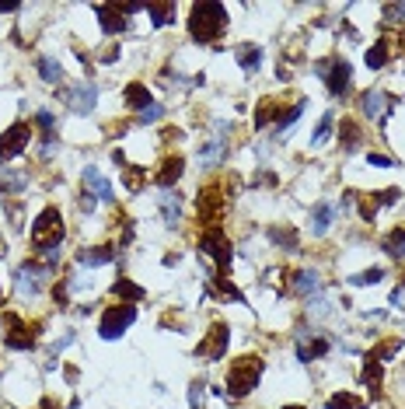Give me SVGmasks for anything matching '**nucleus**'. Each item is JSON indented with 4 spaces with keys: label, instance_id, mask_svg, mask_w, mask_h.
Returning <instances> with one entry per match:
<instances>
[{
    "label": "nucleus",
    "instance_id": "obj_19",
    "mask_svg": "<svg viewBox=\"0 0 405 409\" xmlns=\"http://www.w3.org/2000/svg\"><path fill=\"white\" fill-rule=\"evenodd\" d=\"M224 154H228V140L214 137L207 147H199V164H217V161H224Z\"/></svg>",
    "mask_w": 405,
    "mask_h": 409
},
{
    "label": "nucleus",
    "instance_id": "obj_7",
    "mask_svg": "<svg viewBox=\"0 0 405 409\" xmlns=\"http://www.w3.org/2000/svg\"><path fill=\"white\" fill-rule=\"evenodd\" d=\"M199 249L217 263V270H221V273H228V266H231V242L224 238V231H221V228H210L207 235H202Z\"/></svg>",
    "mask_w": 405,
    "mask_h": 409
},
{
    "label": "nucleus",
    "instance_id": "obj_43",
    "mask_svg": "<svg viewBox=\"0 0 405 409\" xmlns=\"http://www.w3.org/2000/svg\"><path fill=\"white\" fill-rule=\"evenodd\" d=\"M287 409H304V406H287Z\"/></svg>",
    "mask_w": 405,
    "mask_h": 409
},
{
    "label": "nucleus",
    "instance_id": "obj_14",
    "mask_svg": "<svg viewBox=\"0 0 405 409\" xmlns=\"http://www.w3.org/2000/svg\"><path fill=\"white\" fill-rule=\"evenodd\" d=\"M95 15L102 18V29H105L109 36H116V32H122V29H126V18H122L119 4H116V8H112V4H98V8H95Z\"/></svg>",
    "mask_w": 405,
    "mask_h": 409
},
{
    "label": "nucleus",
    "instance_id": "obj_8",
    "mask_svg": "<svg viewBox=\"0 0 405 409\" xmlns=\"http://www.w3.org/2000/svg\"><path fill=\"white\" fill-rule=\"evenodd\" d=\"M228 339H231L228 325H224V322H214V325H210V332H207V339L199 343V357H202V360H224V353H228Z\"/></svg>",
    "mask_w": 405,
    "mask_h": 409
},
{
    "label": "nucleus",
    "instance_id": "obj_39",
    "mask_svg": "<svg viewBox=\"0 0 405 409\" xmlns=\"http://www.w3.org/2000/svg\"><path fill=\"white\" fill-rule=\"evenodd\" d=\"M161 116H164V109H161V105H150L147 112H140V119H143V123H154V119H161Z\"/></svg>",
    "mask_w": 405,
    "mask_h": 409
},
{
    "label": "nucleus",
    "instance_id": "obj_18",
    "mask_svg": "<svg viewBox=\"0 0 405 409\" xmlns=\"http://www.w3.org/2000/svg\"><path fill=\"white\" fill-rule=\"evenodd\" d=\"M112 294L116 298H122V304H133V301H143L147 298V291L143 287H136L133 280H126V277H119L116 284H112Z\"/></svg>",
    "mask_w": 405,
    "mask_h": 409
},
{
    "label": "nucleus",
    "instance_id": "obj_42",
    "mask_svg": "<svg viewBox=\"0 0 405 409\" xmlns=\"http://www.w3.org/2000/svg\"><path fill=\"white\" fill-rule=\"evenodd\" d=\"M42 409H56V402L53 399H42Z\"/></svg>",
    "mask_w": 405,
    "mask_h": 409
},
{
    "label": "nucleus",
    "instance_id": "obj_11",
    "mask_svg": "<svg viewBox=\"0 0 405 409\" xmlns=\"http://www.w3.org/2000/svg\"><path fill=\"white\" fill-rule=\"evenodd\" d=\"M29 126L25 123H15L4 137H0V161H4V157H15V154H22L25 147H29Z\"/></svg>",
    "mask_w": 405,
    "mask_h": 409
},
{
    "label": "nucleus",
    "instance_id": "obj_12",
    "mask_svg": "<svg viewBox=\"0 0 405 409\" xmlns=\"http://www.w3.org/2000/svg\"><path fill=\"white\" fill-rule=\"evenodd\" d=\"M42 287H46V270L35 266V263H25L22 273H18V291L25 298H35V294H42Z\"/></svg>",
    "mask_w": 405,
    "mask_h": 409
},
{
    "label": "nucleus",
    "instance_id": "obj_30",
    "mask_svg": "<svg viewBox=\"0 0 405 409\" xmlns=\"http://www.w3.org/2000/svg\"><path fill=\"white\" fill-rule=\"evenodd\" d=\"M122 182H126L129 192H140L143 182H147V171L143 168H133V164H122Z\"/></svg>",
    "mask_w": 405,
    "mask_h": 409
},
{
    "label": "nucleus",
    "instance_id": "obj_15",
    "mask_svg": "<svg viewBox=\"0 0 405 409\" xmlns=\"http://www.w3.org/2000/svg\"><path fill=\"white\" fill-rule=\"evenodd\" d=\"M84 185L95 192V199H105V203L112 199V185H109V178H105L95 164H88V168H84Z\"/></svg>",
    "mask_w": 405,
    "mask_h": 409
},
{
    "label": "nucleus",
    "instance_id": "obj_20",
    "mask_svg": "<svg viewBox=\"0 0 405 409\" xmlns=\"http://www.w3.org/2000/svg\"><path fill=\"white\" fill-rule=\"evenodd\" d=\"M122 98H126V105H129V109H140V112H147V109H150V91H147L143 84H126Z\"/></svg>",
    "mask_w": 405,
    "mask_h": 409
},
{
    "label": "nucleus",
    "instance_id": "obj_35",
    "mask_svg": "<svg viewBox=\"0 0 405 409\" xmlns=\"http://www.w3.org/2000/svg\"><path fill=\"white\" fill-rule=\"evenodd\" d=\"M398 346H402L398 339H384V343H377V346H374V350H370L367 357L381 364V360H388V357H395V353H398Z\"/></svg>",
    "mask_w": 405,
    "mask_h": 409
},
{
    "label": "nucleus",
    "instance_id": "obj_9",
    "mask_svg": "<svg viewBox=\"0 0 405 409\" xmlns=\"http://www.w3.org/2000/svg\"><path fill=\"white\" fill-rule=\"evenodd\" d=\"M221 214H224V192L217 185H207V189L199 192V221L210 224V228H217Z\"/></svg>",
    "mask_w": 405,
    "mask_h": 409
},
{
    "label": "nucleus",
    "instance_id": "obj_34",
    "mask_svg": "<svg viewBox=\"0 0 405 409\" xmlns=\"http://www.w3.org/2000/svg\"><path fill=\"white\" fill-rule=\"evenodd\" d=\"M328 409H363V399L349 395V392H339V395L328 399Z\"/></svg>",
    "mask_w": 405,
    "mask_h": 409
},
{
    "label": "nucleus",
    "instance_id": "obj_3",
    "mask_svg": "<svg viewBox=\"0 0 405 409\" xmlns=\"http://www.w3.org/2000/svg\"><path fill=\"white\" fill-rule=\"evenodd\" d=\"M259 378H262V360L259 357H238V360H231V374H228V388H231V395H248L255 385H259Z\"/></svg>",
    "mask_w": 405,
    "mask_h": 409
},
{
    "label": "nucleus",
    "instance_id": "obj_21",
    "mask_svg": "<svg viewBox=\"0 0 405 409\" xmlns=\"http://www.w3.org/2000/svg\"><path fill=\"white\" fill-rule=\"evenodd\" d=\"M332 217H335V207H332V203H318L315 214H311V231H315V235H325L328 224H332Z\"/></svg>",
    "mask_w": 405,
    "mask_h": 409
},
{
    "label": "nucleus",
    "instance_id": "obj_26",
    "mask_svg": "<svg viewBox=\"0 0 405 409\" xmlns=\"http://www.w3.org/2000/svg\"><path fill=\"white\" fill-rule=\"evenodd\" d=\"M147 15L154 18L157 29H164V25L175 22V4H147Z\"/></svg>",
    "mask_w": 405,
    "mask_h": 409
},
{
    "label": "nucleus",
    "instance_id": "obj_1",
    "mask_svg": "<svg viewBox=\"0 0 405 409\" xmlns=\"http://www.w3.org/2000/svg\"><path fill=\"white\" fill-rule=\"evenodd\" d=\"M228 29V8L224 4H214V0H207V4H192V15H189V32L196 43H214L221 39Z\"/></svg>",
    "mask_w": 405,
    "mask_h": 409
},
{
    "label": "nucleus",
    "instance_id": "obj_33",
    "mask_svg": "<svg viewBox=\"0 0 405 409\" xmlns=\"http://www.w3.org/2000/svg\"><path fill=\"white\" fill-rule=\"evenodd\" d=\"M294 291H297V294H311V291H318V273L301 270V273L294 277Z\"/></svg>",
    "mask_w": 405,
    "mask_h": 409
},
{
    "label": "nucleus",
    "instance_id": "obj_37",
    "mask_svg": "<svg viewBox=\"0 0 405 409\" xmlns=\"http://www.w3.org/2000/svg\"><path fill=\"white\" fill-rule=\"evenodd\" d=\"M381 277H384V273H381V270L374 266V270H363V273H356V277H349V284H353V287H367V284H377Z\"/></svg>",
    "mask_w": 405,
    "mask_h": 409
},
{
    "label": "nucleus",
    "instance_id": "obj_36",
    "mask_svg": "<svg viewBox=\"0 0 405 409\" xmlns=\"http://www.w3.org/2000/svg\"><path fill=\"white\" fill-rule=\"evenodd\" d=\"M332 123H335V116H332V112H325V116H321V123H318V130L311 133V144H315V147L328 140V133H332Z\"/></svg>",
    "mask_w": 405,
    "mask_h": 409
},
{
    "label": "nucleus",
    "instance_id": "obj_40",
    "mask_svg": "<svg viewBox=\"0 0 405 409\" xmlns=\"http://www.w3.org/2000/svg\"><path fill=\"white\" fill-rule=\"evenodd\" d=\"M367 161H370L374 168H391V157H384V154H370Z\"/></svg>",
    "mask_w": 405,
    "mask_h": 409
},
{
    "label": "nucleus",
    "instance_id": "obj_25",
    "mask_svg": "<svg viewBox=\"0 0 405 409\" xmlns=\"http://www.w3.org/2000/svg\"><path fill=\"white\" fill-rule=\"evenodd\" d=\"M25 182H29L25 171H4V168H0V189H4V192H22Z\"/></svg>",
    "mask_w": 405,
    "mask_h": 409
},
{
    "label": "nucleus",
    "instance_id": "obj_32",
    "mask_svg": "<svg viewBox=\"0 0 405 409\" xmlns=\"http://www.w3.org/2000/svg\"><path fill=\"white\" fill-rule=\"evenodd\" d=\"M363 385H367L374 395L381 392V364L370 360V357H367V364H363Z\"/></svg>",
    "mask_w": 405,
    "mask_h": 409
},
{
    "label": "nucleus",
    "instance_id": "obj_27",
    "mask_svg": "<svg viewBox=\"0 0 405 409\" xmlns=\"http://www.w3.org/2000/svg\"><path fill=\"white\" fill-rule=\"evenodd\" d=\"M360 105H363V112H367L370 119H377V116L384 112V105H388V98H384L381 91H367V95L360 98Z\"/></svg>",
    "mask_w": 405,
    "mask_h": 409
},
{
    "label": "nucleus",
    "instance_id": "obj_28",
    "mask_svg": "<svg viewBox=\"0 0 405 409\" xmlns=\"http://www.w3.org/2000/svg\"><path fill=\"white\" fill-rule=\"evenodd\" d=\"M339 140H342V147H346V151H356V147H360V126H356L353 119H342V126H339Z\"/></svg>",
    "mask_w": 405,
    "mask_h": 409
},
{
    "label": "nucleus",
    "instance_id": "obj_38",
    "mask_svg": "<svg viewBox=\"0 0 405 409\" xmlns=\"http://www.w3.org/2000/svg\"><path fill=\"white\" fill-rule=\"evenodd\" d=\"M269 238H273V242H280V245L297 249V235H294V231H280V228H273V231H269Z\"/></svg>",
    "mask_w": 405,
    "mask_h": 409
},
{
    "label": "nucleus",
    "instance_id": "obj_4",
    "mask_svg": "<svg viewBox=\"0 0 405 409\" xmlns=\"http://www.w3.org/2000/svg\"><path fill=\"white\" fill-rule=\"evenodd\" d=\"M315 70L325 77V84H328L332 95H346V91H349V63H346L342 56L321 60V63H315Z\"/></svg>",
    "mask_w": 405,
    "mask_h": 409
},
{
    "label": "nucleus",
    "instance_id": "obj_41",
    "mask_svg": "<svg viewBox=\"0 0 405 409\" xmlns=\"http://www.w3.org/2000/svg\"><path fill=\"white\" fill-rule=\"evenodd\" d=\"M391 304H395V308H405V287H395V291H391Z\"/></svg>",
    "mask_w": 405,
    "mask_h": 409
},
{
    "label": "nucleus",
    "instance_id": "obj_44",
    "mask_svg": "<svg viewBox=\"0 0 405 409\" xmlns=\"http://www.w3.org/2000/svg\"><path fill=\"white\" fill-rule=\"evenodd\" d=\"M402 287H405V280H402Z\"/></svg>",
    "mask_w": 405,
    "mask_h": 409
},
{
    "label": "nucleus",
    "instance_id": "obj_16",
    "mask_svg": "<svg viewBox=\"0 0 405 409\" xmlns=\"http://www.w3.org/2000/svg\"><path fill=\"white\" fill-rule=\"evenodd\" d=\"M182 171H185V161H182V157H168V161L161 164V171H157L154 182H157L161 189H171V185L182 178Z\"/></svg>",
    "mask_w": 405,
    "mask_h": 409
},
{
    "label": "nucleus",
    "instance_id": "obj_10",
    "mask_svg": "<svg viewBox=\"0 0 405 409\" xmlns=\"http://www.w3.org/2000/svg\"><path fill=\"white\" fill-rule=\"evenodd\" d=\"M63 98H67V105H70L74 112H91V109H95V102H98V91H95V84H91V81H81V84L67 88V91H63Z\"/></svg>",
    "mask_w": 405,
    "mask_h": 409
},
{
    "label": "nucleus",
    "instance_id": "obj_31",
    "mask_svg": "<svg viewBox=\"0 0 405 409\" xmlns=\"http://www.w3.org/2000/svg\"><path fill=\"white\" fill-rule=\"evenodd\" d=\"M384 252L395 256V259H405V231H402V228H395V231L384 238Z\"/></svg>",
    "mask_w": 405,
    "mask_h": 409
},
{
    "label": "nucleus",
    "instance_id": "obj_17",
    "mask_svg": "<svg viewBox=\"0 0 405 409\" xmlns=\"http://www.w3.org/2000/svg\"><path fill=\"white\" fill-rule=\"evenodd\" d=\"M81 266H105L116 259V249L112 245H95V249H81Z\"/></svg>",
    "mask_w": 405,
    "mask_h": 409
},
{
    "label": "nucleus",
    "instance_id": "obj_13",
    "mask_svg": "<svg viewBox=\"0 0 405 409\" xmlns=\"http://www.w3.org/2000/svg\"><path fill=\"white\" fill-rule=\"evenodd\" d=\"M325 353H328V339L311 336V332H297V357L301 360H315V357H325Z\"/></svg>",
    "mask_w": 405,
    "mask_h": 409
},
{
    "label": "nucleus",
    "instance_id": "obj_5",
    "mask_svg": "<svg viewBox=\"0 0 405 409\" xmlns=\"http://www.w3.org/2000/svg\"><path fill=\"white\" fill-rule=\"evenodd\" d=\"M133 322H136V308H133V304H112V308L105 311L98 332H102L105 339H116V336H122Z\"/></svg>",
    "mask_w": 405,
    "mask_h": 409
},
{
    "label": "nucleus",
    "instance_id": "obj_22",
    "mask_svg": "<svg viewBox=\"0 0 405 409\" xmlns=\"http://www.w3.org/2000/svg\"><path fill=\"white\" fill-rule=\"evenodd\" d=\"M235 60H238L248 74H255L259 63H262V49H259V46H238V49H235Z\"/></svg>",
    "mask_w": 405,
    "mask_h": 409
},
{
    "label": "nucleus",
    "instance_id": "obj_23",
    "mask_svg": "<svg viewBox=\"0 0 405 409\" xmlns=\"http://www.w3.org/2000/svg\"><path fill=\"white\" fill-rule=\"evenodd\" d=\"M161 214H164V224H168V228H175V224H178V217H182L178 196H171V192H164V196H161Z\"/></svg>",
    "mask_w": 405,
    "mask_h": 409
},
{
    "label": "nucleus",
    "instance_id": "obj_24",
    "mask_svg": "<svg viewBox=\"0 0 405 409\" xmlns=\"http://www.w3.org/2000/svg\"><path fill=\"white\" fill-rule=\"evenodd\" d=\"M388 60H391V43H388V39L374 43V46H370V53H367V67H374V70H377V67H384Z\"/></svg>",
    "mask_w": 405,
    "mask_h": 409
},
{
    "label": "nucleus",
    "instance_id": "obj_6",
    "mask_svg": "<svg viewBox=\"0 0 405 409\" xmlns=\"http://www.w3.org/2000/svg\"><path fill=\"white\" fill-rule=\"evenodd\" d=\"M4 343H8V350H32L35 346V339H39V329L35 325H25L18 315H4Z\"/></svg>",
    "mask_w": 405,
    "mask_h": 409
},
{
    "label": "nucleus",
    "instance_id": "obj_2",
    "mask_svg": "<svg viewBox=\"0 0 405 409\" xmlns=\"http://www.w3.org/2000/svg\"><path fill=\"white\" fill-rule=\"evenodd\" d=\"M63 242V217H60V210L56 207H46L42 214H39V221H35V231H32V245H35V252H56V245Z\"/></svg>",
    "mask_w": 405,
    "mask_h": 409
},
{
    "label": "nucleus",
    "instance_id": "obj_29",
    "mask_svg": "<svg viewBox=\"0 0 405 409\" xmlns=\"http://www.w3.org/2000/svg\"><path fill=\"white\" fill-rule=\"evenodd\" d=\"M39 74H42V81H49V84L63 81V67H60L53 56H39Z\"/></svg>",
    "mask_w": 405,
    "mask_h": 409
}]
</instances>
